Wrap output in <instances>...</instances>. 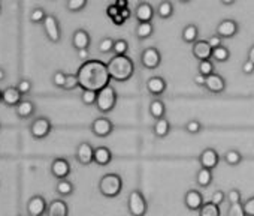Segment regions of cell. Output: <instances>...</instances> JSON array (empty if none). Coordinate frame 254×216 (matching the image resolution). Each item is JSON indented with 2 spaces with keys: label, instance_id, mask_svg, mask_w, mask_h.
<instances>
[{
  "label": "cell",
  "instance_id": "cell-1",
  "mask_svg": "<svg viewBox=\"0 0 254 216\" xmlns=\"http://www.w3.org/2000/svg\"><path fill=\"white\" fill-rule=\"evenodd\" d=\"M79 87L82 90H91V92H100L105 87L109 86L111 75L108 72V66L102 60H88L84 62L78 72H76Z\"/></svg>",
  "mask_w": 254,
  "mask_h": 216
},
{
  "label": "cell",
  "instance_id": "cell-2",
  "mask_svg": "<svg viewBox=\"0 0 254 216\" xmlns=\"http://www.w3.org/2000/svg\"><path fill=\"white\" fill-rule=\"evenodd\" d=\"M111 80L124 83L130 80L135 74V63L129 56H114L106 63Z\"/></svg>",
  "mask_w": 254,
  "mask_h": 216
},
{
  "label": "cell",
  "instance_id": "cell-3",
  "mask_svg": "<svg viewBox=\"0 0 254 216\" xmlns=\"http://www.w3.org/2000/svg\"><path fill=\"white\" fill-rule=\"evenodd\" d=\"M121 191H123V179L115 173L105 174L99 180V192L106 198H115L121 194Z\"/></svg>",
  "mask_w": 254,
  "mask_h": 216
},
{
  "label": "cell",
  "instance_id": "cell-4",
  "mask_svg": "<svg viewBox=\"0 0 254 216\" xmlns=\"http://www.w3.org/2000/svg\"><path fill=\"white\" fill-rule=\"evenodd\" d=\"M127 210L130 216H145L148 212V203L139 189H133L127 197Z\"/></svg>",
  "mask_w": 254,
  "mask_h": 216
},
{
  "label": "cell",
  "instance_id": "cell-5",
  "mask_svg": "<svg viewBox=\"0 0 254 216\" xmlns=\"http://www.w3.org/2000/svg\"><path fill=\"white\" fill-rule=\"evenodd\" d=\"M115 104H117V92L112 86H108L97 93L96 107L102 114L111 113L115 108Z\"/></svg>",
  "mask_w": 254,
  "mask_h": 216
},
{
  "label": "cell",
  "instance_id": "cell-6",
  "mask_svg": "<svg viewBox=\"0 0 254 216\" xmlns=\"http://www.w3.org/2000/svg\"><path fill=\"white\" fill-rule=\"evenodd\" d=\"M53 129V123L48 117H38L35 119L32 123H30V135L35 138V140H44L50 135Z\"/></svg>",
  "mask_w": 254,
  "mask_h": 216
},
{
  "label": "cell",
  "instance_id": "cell-7",
  "mask_svg": "<svg viewBox=\"0 0 254 216\" xmlns=\"http://www.w3.org/2000/svg\"><path fill=\"white\" fill-rule=\"evenodd\" d=\"M44 32H45L47 38L51 42H54V44L60 42V39H62V29H60L59 20L54 15H51V14L47 15V18L44 21Z\"/></svg>",
  "mask_w": 254,
  "mask_h": 216
},
{
  "label": "cell",
  "instance_id": "cell-8",
  "mask_svg": "<svg viewBox=\"0 0 254 216\" xmlns=\"http://www.w3.org/2000/svg\"><path fill=\"white\" fill-rule=\"evenodd\" d=\"M141 63L147 69H156L162 63V54L156 47H148L141 53Z\"/></svg>",
  "mask_w": 254,
  "mask_h": 216
},
{
  "label": "cell",
  "instance_id": "cell-9",
  "mask_svg": "<svg viewBox=\"0 0 254 216\" xmlns=\"http://www.w3.org/2000/svg\"><path fill=\"white\" fill-rule=\"evenodd\" d=\"M26 210L29 216H44L48 210V204L42 195H33L32 198H29Z\"/></svg>",
  "mask_w": 254,
  "mask_h": 216
},
{
  "label": "cell",
  "instance_id": "cell-10",
  "mask_svg": "<svg viewBox=\"0 0 254 216\" xmlns=\"http://www.w3.org/2000/svg\"><path fill=\"white\" fill-rule=\"evenodd\" d=\"M220 162V155L215 149L212 147H206L200 152L199 155V164H200V168H205V170H214Z\"/></svg>",
  "mask_w": 254,
  "mask_h": 216
},
{
  "label": "cell",
  "instance_id": "cell-11",
  "mask_svg": "<svg viewBox=\"0 0 254 216\" xmlns=\"http://www.w3.org/2000/svg\"><path fill=\"white\" fill-rule=\"evenodd\" d=\"M112 131H114V123L108 117H97L91 123V132L99 138L109 137Z\"/></svg>",
  "mask_w": 254,
  "mask_h": 216
},
{
  "label": "cell",
  "instance_id": "cell-12",
  "mask_svg": "<svg viewBox=\"0 0 254 216\" xmlns=\"http://www.w3.org/2000/svg\"><path fill=\"white\" fill-rule=\"evenodd\" d=\"M75 158L81 165H90L94 162V147L87 141L79 143L75 152Z\"/></svg>",
  "mask_w": 254,
  "mask_h": 216
},
{
  "label": "cell",
  "instance_id": "cell-13",
  "mask_svg": "<svg viewBox=\"0 0 254 216\" xmlns=\"http://www.w3.org/2000/svg\"><path fill=\"white\" fill-rule=\"evenodd\" d=\"M50 170H51V174L57 180H63V179H67V176L70 174V164L64 158H56L51 162Z\"/></svg>",
  "mask_w": 254,
  "mask_h": 216
},
{
  "label": "cell",
  "instance_id": "cell-14",
  "mask_svg": "<svg viewBox=\"0 0 254 216\" xmlns=\"http://www.w3.org/2000/svg\"><path fill=\"white\" fill-rule=\"evenodd\" d=\"M217 35L221 38V39H230L233 38L238 32H239V26L235 20H223L218 23L217 29H215Z\"/></svg>",
  "mask_w": 254,
  "mask_h": 216
},
{
  "label": "cell",
  "instance_id": "cell-15",
  "mask_svg": "<svg viewBox=\"0 0 254 216\" xmlns=\"http://www.w3.org/2000/svg\"><path fill=\"white\" fill-rule=\"evenodd\" d=\"M184 204L189 210H193V212L197 210L199 212L202 209V206L205 204L203 195L197 189H189L184 195Z\"/></svg>",
  "mask_w": 254,
  "mask_h": 216
},
{
  "label": "cell",
  "instance_id": "cell-16",
  "mask_svg": "<svg viewBox=\"0 0 254 216\" xmlns=\"http://www.w3.org/2000/svg\"><path fill=\"white\" fill-rule=\"evenodd\" d=\"M91 42L90 33L84 29H78L73 32L72 35V45L76 51H82V50H88Z\"/></svg>",
  "mask_w": 254,
  "mask_h": 216
},
{
  "label": "cell",
  "instance_id": "cell-17",
  "mask_svg": "<svg viewBox=\"0 0 254 216\" xmlns=\"http://www.w3.org/2000/svg\"><path fill=\"white\" fill-rule=\"evenodd\" d=\"M191 53H193V56L199 62H205V60H209L212 57V48L209 47L208 41H197V42H194Z\"/></svg>",
  "mask_w": 254,
  "mask_h": 216
},
{
  "label": "cell",
  "instance_id": "cell-18",
  "mask_svg": "<svg viewBox=\"0 0 254 216\" xmlns=\"http://www.w3.org/2000/svg\"><path fill=\"white\" fill-rule=\"evenodd\" d=\"M205 89L209 90L211 93H223L224 89H226V81H224V78L220 74H215L214 72L212 75L206 77Z\"/></svg>",
  "mask_w": 254,
  "mask_h": 216
},
{
  "label": "cell",
  "instance_id": "cell-19",
  "mask_svg": "<svg viewBox=\"0 0 254 216\" xmlns=\"http://www.w3.org/2000/svg\"><path fill=\"white\" fill-rule=\"evenodd\" d=\"M135 17L139 23H151V20L154 18V8L144 2V3H139L136 6V11H135Z\"/></svg>",
  "mask_w": 254,
  "mask_h": 216
},
{
  "label": "cell",
  "instance_id": "cell-20",
  "mask_svg": "<svg viewBox=\"0 0 254 216\" xmlns=\"http://www.w3.org/2000/svg\"><path fill=\"white\" fill-rule=\"evenodd\" d=\"M147 90L150 92V95L159 98L166 92V81L162 77H151L147 81Z\"/></svg>",
  "mask_w": 254,
  "mask_h": 216
},
{
  "label": "cell",
  "instance_id": "cell-21",
  "mask_svg": "<svg viewBox=\"0 0 254 216\" xmlns=\"http://www.w3.org/2000/svg\"><path fill=\"white\" fill-rule=\"evenodd\" d=\"M36 111V105L29 101V99H23L17 107H15V113L20 119H30Z\"/></svg>",
  "mask_w": 254,
  "mask_h": 216
},
{
  "label": "cell",
  "instance_id": "cell-22",
  "mask_svg": "<svg viewBox=\"0 0 254 216\" xmlns=\"http://www.w3.org/2000/svg\"><path fill=\"white\" fill-rule=\"evenodd\" d=\"M21 93L18 92L17 87H6L3 90V96H2V102L8 107H17L23 99H21Z\"/></svg>",
  "mask_w": 254,
  "mask_h": 216
},
{
  "label": "cell",
  "instance_id": "cell-23",
  "mask_svg": "<svg viewBox=\"0 0 254 216\" xmlns=\"http://www.w3.org/2000/svg\"><path fill=\"white\" fill-rule=\"evenodd\" d=\"M47 215L48 216H67L69 215V207L63 200H53L48 204Z\"/></svg>",
  "mask_w": 254,
  "mask_h": 216
},
{
  "label": "cell",
  "instance_id": "cell-24",
  "mask_svg": "<svg viewBox=\"0 0 254 216\" xmlns=\"http://www.w3.org/2000/svg\"><path fill=\"white\" fill-rule=\"evenodd\" d=\"M148 110H150V114L154 120H160V119H165V114H166V107L163 104L162 99L156 98L151 101L150 107H148Z\"/></svg>",
  "mask_w": 254,
  "mask_h": 216
},
{
  "label": "cell",
  "instance_id": "cell-25",
  "mask_svg": "<svg viewBox=\"0 0 254 216\" xmlns=\"http://www.w3.org/2000/svg\"><path fill=\"white\" fill-rule=\"evenodd\" d=\"M112 161V152L105 147V146H100V147H96L94 149V162L100 167H105L108 165L109 162Z\"/></svg>",
  "mask_w": 254,
  "mask_h": 216
},
{
  "label": "cell",
  "instance_id": "cell-26",
  "mask_svg": "<svg viewBox=\"0 0 254 216\" xmlns=\"http://www.w3.org/2000/svg\"><path fill=\"white\" fill-rule=\"evenodd\" d=\"M197 36H199V29L196 24H187L183 32H181V38L184 42L187 44H194L197 42Z\"/></svg>",
  "mask_w": 254,
  "mask_h": 216
},
{
  "label": "cell",
  "instance_id": "cell-27",
  "mask_svg": "<svg viewBox=\"0 0 254 216\" xmlns=\"http://www.w3.org/2000/svg\"><path fill=\"white\" fill-rule=\"evenodd\" d=\"M153 132L157 138H165L169 132H171V123L168 119H160L156 120L154 126H153Z\"/></svg>",
  "mask_w": 254,
  "mask_h": 216
},
{
  "label": "cell",
  "instance_id": "cell-28",
  "mask_svg": "<svg viewBox=\"0 0 254 216\" xmlns=\"http://www.w3.org/2000/svg\"><path fill=\"white\" fill-rule=\"evenodd\" d=\"M154 33V26L153 23H139L135 29V35L138 39H148Z\"/></svg>",
  "mask_w": 254,
  "mask_h": 216
},
{
  "label": "cell",
  "instance_id": "cell-29",
  "mask_svg": "<svg viewBox=\"0 0 254 216\" xmlns=\"http://www.w3.org/2000/svg\"><path fill=\"white\" fill-rule=\"evenodd\" d=\"M212 171L211 170H205V168H200L197 173H196V183L197 186L200 188H208L211 183H212Z\"/></svg>",
  "mask_w": 254,
  "mask_h": 216
},
{
  "label": "cell",
  "instance_id": "cell-30",
  "mask_svg": "<svg viewBox=\"0 0 254 216\" xmlns=\"http://www.w3.org/2000/svg\"><path fill=\"white\" fill-rule=\"evenodd\" d=\"M73 189H75L73 183H72L70 180H67V179L59 180L57 185H56V192H57L60 197H69V195H72Z\"/></svg>",
  "mask_w": 254,
  "mask_h": 216
},
{
  "label": "cell",
  "instance_id": "cell-31",
  "mask_svg": "<svg viewBox=\"0 0 254 216\" xmlns=\"http://www.w3.org/2000/svg\"><path fill=\"white\" fill-rule=\"evenodd\" d=\"M199 216H221L220 206H215L214 203L206 201V203L202 206V209L199 210Z\"/></svg>",
  "mask_w": 254,
  "mask_h": 216
},
{
  "label": "cell",
  "instance_id": "cell-32",
  "mask_svg": "<svg viewBox=\"0 0 254 216\" xmlns=\"http://www.w3.org/2000/svg\"><path fill=\"white\" fill-rule=\"evenodd\" d=\"M157 15L163 20H168L174 15V5L171 2H160L157 5Z\"/></svg>",
  "mask_w": 254,
  "mask_h": 216
},
{
  "label": "cell",
  "instance_id": "cell-33",
  "mask_svg": "<svg viewBox=\"0 0 254 216\" xmlns=\"http://www.w3.org/2000/svg\"><path fill=\"white\" fill-rule=\"evenodd\" d=\"M223 158H224L226 164L230 165V167H236V165H239V164L242 162V155H241L238 150H235V149L227 150V152L224 153Z\"/></svg>",
  "mask_w": 254,
  "mask_h": 216
},
{
  "label": "cell",
  "instance_id": "cell-34",
  "mask_svg": "<svg viewBox=\"0 0 254 216\" xmlns=\"http://www.w3.org/2000/svg\"><path fill=\"white\" fill-rule=\"evenodd\" d=\"M47 15H48V14L45 12L44 8L36 6V8L32 9V12H30V15H29V20H30V23H33V24H44Z\"/></svg>",
  "mask_w": 254,
  "mask_h": 216
},
{
  "label": "cell",
  "instance_id": "cell-35",
  "mask_svg": "<svg viewBox=\"0 0 254 216\" xmlns=\"http://www.w3.org/2000/svg\"><path fill=\"white\" fill-rule=\"evenodd\" d=\"M229 57H230V51H229V48H227V47H224V45H221V47H218V48L212 50V59H214L215 62H218V63H224V62H227V60H229Z\"/></svg>",
  "mask_w": 254,
  "mask_h": 216
},
{
  "label": "cell",
  "instance_id": "cell-36",
  "mask_svg": "<svg viewBox=\"0 0 254 216\" xmlns=\"http://www.w3.org/2000/svg\"><path fill=\"white\" fill-rule=\"evenodd\" d=\"M114 44H115V39L109 38V36H105L99 41L97 44V50L102 53V54H106V53H111L114 51Z\"/></svg>",
  "mask_w": 254,
  "mask_h": 216
},
{
  "label": "cell",
  "instance_id": "cell-37",
  "mask_svg": "<svg viewBox=\"0 0 254 216\" xmlns=\"http://www.w3.org/2000/svg\"><path fill=\"white\" fill-rule=\"evenodd\" d=\"M127 50H129V42L126 39H115L114 44V56H127Z\"/></svg>",
  "mask_w": 254,
  "mask_h": 216
},
{
  "label": "cell",
  "instance_id": "cell-38",
  "mask_svg": "<svg viewBox=\"0 0 254 216\" xmlns=\"http://www.w3.org/2000/svg\"><path fill=\"white\" fill-rule=\"evenodd\" d=\"M81 101L84 105L90 107V105H96L97 101V92H91V90H82L81 92Z\"/></svg>",
  "mask_w": 254,
  "mask_h": 216
},
{
  "label": "cell",
  "instance_id": "cell-39",
  "mask_svg": "<svg viewBox=\"0 0 254 216\" xmlns=\"http://www.w3.org/2000/svg\"><path fill=\"white\" fill-rule=\"evenodd\" d=\"M66 78H67V74H64L63 71H56L51 77V83H53V86L63 89L66 84Z\"/></svg>",
  "mask_w": 254,
  "mask_h": 216
},
{
  "label": "cell",
  "instance_id": "cell-40",
  "mask_svg": "<svg viewBox=\"0 0 254 216\" xmlns=\"http://www.w3.org/2000/svg\"><path fill=\"white\" fill-rule=\"evenodd\" d=\"M85 6H87V0H69V2L66 3V8L70 12H79Z\"/></svg>",
  "mask_w": 254,
  "mask_h": 216
},
{
  "label": "cell",
  "instance_id": "cell-41",
  "mask_svg": "<svg viewBox=\"0 0 254 216\" xmlns=\"http://www.w3.org/2000/svg\"><path fill=\"white\" fill-rule=\"evenodd\" d=\"M199 74L203 77H209L214 74V63L211 60L199 62Z\"/></svg>",
  "mask_w": 254,
  "mask_h": 216
},
{
  "label": "cell",
  "instance_id": "cell-42",
  "mask_svg": "<svg viewBox=\"0 0 254 216\" xmlns=\"http://www.w3.org/2000/svg\"><path fill=\"white\" fill-rule=\"evenodd\" d=\"M15 87L18 89V92L21 95H29L32 92V89H33V84H32V81L29 78H21Z\"/></svg>",
  "mask_w": 254,
  "mask_h": 216
},
{
  "label": "cell",
  "instance_id": "cell-43",
  "mask_svg": "<svg viewBox=\"0 0 254 216\" xmlns=\"http://www.w3.org/2000/svg\"><path fill=\"white\" fill-rule=\"evenodd\" d=\"M202 123L199 122V120H196V119H193V120H189L187 123H186V131L189 132V134H191V135H196V134H199L200 131H202Z\"/></svg>",
  "mask_w": 254,
  "mask_h": 216
},
{
  "label": "cell",
  "instance_id": "cell-44",
  "mask_svg": "<svg viewBox=\"0 0 254 216\" xmlns=\"http://www.w3.org/2000/svg\"><path fill=\"white\" fill-rule=\"evenodd\" d=\"M227 216H247V213L244 210V203L230 204V207L227 210Z\"/></svg>",
  "mask_w": 254,
  "mask_h": 216
},
{
  "label": "cell",
  "instance_id": "cell-45",
  "mask_svg": "<svg viewBox=\"0 0 254 216\" xmlns=\"http://www.w3.org/2000/svg\"><path fill=\"white\" fill-rule=\"evenodd\" d=\"M76 87H79V81H78V77H76V74H67V78H66V84H64V90H73V89H76Z\"/></svg>",
  "mask_w": 254,
  "mask_h": 216
},
{
  "label": "cell",
  "instance_id": "cell-46",
  "mask_svg": "<svg viewBox=\"0 0 254 216\" xmlns=\"http://www.w3.org/2000/svg\"><path fill=\"white\" fill-rule=\"evenodd\" d=\"M241 197H242V194H241V191L236 189V188L230 189L229 194H227V200H229L230 204H238V203H241Z\"/></svg>",
  "mask_w": 254,
  "mask_h": 216
},
{
  "label": "cell",
  "instance_id": "cell-47",
  "mask_svg": "<svg viewBox=\"0 0 254 216\" xmlns=\"http://www.w3.org/2000/svg\"><path fill=\"white\" fill-rule=\"evenodd\" d=\"M227 198V195L223 192V191H215L214 194H212V197H211V203H214L215 206H220V204H223L224 203V200Z\"/></svg>",
  "mask_w": 254,
  "mask_h": 216
},
{
  "label": "cell",
  "instance_id": "cell-48",
  "mask_svg": "<svg viewBox=\"0 0 254 216\" xmlns=\"http://www.w3.org/2000/svg\"><path fill=\"white\" fill-rule=\"evenodd\" d=\"M244 210H245L247 216H254V197H250L244 203Z\"/></svg>",
  "mask_w": 254,
  "mask_h": 216
},
{
  "label": "cell",
  "instance_id": "cell-49",
  "mask_svg": "<svg viewBox=\"0 0 254 216\" xmlns=\"http://www.w3.org/2000/svg\"><path fill=\"white\" fill-rule=\"evenodd\" d=\"M208 44H209V47H211L212 50H215V48H218V47L223 45V44H221V38H220L218 35L209 36V38H208Z\"/></svg>",
  "mask_w": 254,
  "mask_h": 216
},
{
  "label": "cell",
  "instance_id": "cell-50",
  "mask_svg": "<svg viewBox=\"0 0 254 216\" xmlns=\"http://www.w3.org/2000/svg\"><path fill=\"white\" fill-rule=\"evenodd\" d=\"M241 71H242V74H245V75H251V74H254V65H253L251 62L245 60V62L242 63V66H241Z\"/></svg>",
  "mask_w": 254,
  "mask_h": 216
},
{
  "label": "cell",
  "instance_id": "cell-51",
  "mask_svg": "<svg viewBox=\"0 0 254 216\" xmlns=\"http://www.w3.org/2000/svg\"><path fill=\"white\" fill-rule=\"evenodd\" d=\"M106 15L112 20V18H115L117 15H120V9L115 6V3H112V5H109L108 8H106Z\"/></svg>",
  "mask_w": 254,
  "mask_h": 216
},
{
  "label": "cell",
  "instance_id": "cell-52",
  "mask_svg": "<svg viewBox=\"0 0 254 216\" xmlns=\"http://www.w3.org/2000/svg\"><path fill=\"white\" fill-rule=\"evenodd\" d=\"M205 81H206V77H203V75H200V74H196V75L193 77V83H194L196 86H199V87H205Z\"/></svg>",
  "mask_w": 254,
  "mask_h": 216
},
{
  "label": "cell",
  "instance_id": "cell-53",
  "mask_svg": "<svg viewBox=\"0 0 254 216\" xmlns=\"http://www.w3.org/2000/svg\"><path fill=\"white\" fill-rule=\"evenodd\" d=\"M115 6H117L120 11H123V9H127V8H129V2H127V0H117V2H115Z\"/></svg>",
  "mask_w": 254,
  "mask_h": 216
},
{
  "label": "cell",
  "instance_id": "cell-54",
  "mask_svg": "<svg viewBox=\"0 0 254 216\" xmlns=\"http://www.w3.org/2000/svg\"><path fill=\"white\" fill-rule=\"evenodd\" d=\"M88 56H90L88 50H82V51H78V57H79L81 60H84V62H88Z\"/></svg>",
  "mask_w": 254,
  "mask_h": 216
},
{
  "label": "cell",
  "instance_id": "cell-55",
  "mask_svg": "<svg viewBox=\"0 0 254 216\" xmlns=\"http://www.w3.org/2000/svg\"><path fill=\"white\" fill-rule=\"evenodd\" d=\"M111 21H112V23H114L115 26H123V24L126 23V20H124V18H123L121 15H117V17H115V18H112Z\"/></svg>",
  "mask_w": 254,
  "mask_h": 216
},
{
  "label": "cell",
  "instance_id": "cell-56",
  "mask_svg": "<svg viewBox=\"0 0 254 216\" xmlns=\"http://www.w3.org/2000/svg\"><path fill=\"white\" fill-rule=\"evenodd\" d=\"M120 15L124 18V20H129L130 17H132V12H130V9L127 8V9H123V11H120Z\"/></svg>",
  "mask_w": 254,
  "mask_h": 216
},
{
  "label": "cell",
  "instance_id": "cell-57",
  "mask_svg": "<svg viewBox=\"0 0 254 216\" xmlns=\"http://www.w3.org/2000/svg\"><path fill=\"white\" fill-rule=\"evenodd\" d=\"M247 60L251 62V63L254 65V45L250 47V50H248V59H247Z\"/></svg>",
  "mask_w": 254,
  "mask_h": 216
},
{
  "label": "cell",
  "instance_id": "cell-58",
  "mask_svg": "<svg viewBox=\"0 0 254 216\" xmlns=\"http://www.w3.org/2000/svg\"><path fill=\"white\" fill-rule=\"evenodd\" d=\"M5 78H6V72H5V69H3V68H0V83H2Z\"/></svg>",
  "mask_w": 254,
  "mask_h": 216
},
{
  "label": "cell",
  "instance_id": "cell-59",
  "mask_svg": "<svg viewBox=\"0 0 254 216\" xmlns=\"http://www.w3.org/2000/svg\"><path fill=\"white\" fill-rule=\"evenodd\" d=\"M223 5H233V0H221Z\"/></svg>",
  "mask_w": 254,
  "mask_h": 216
},
{
  "label": "cell",
  "instance_id": "cell-60",
  "mask_svg": "<svg viewBox=\"0 0 254 216\" xmlns=\"http://www.w3.org/2000/svg\"><path fill=\"white\" fill-rule=\"evenodd\" d=\"M2 96H3V90H0V102H2Z\"/></svg>",
  "mask_w": 254,
  "mask_h": 216
},
{
  "label": "cell",
  "instance_id": "cell-61",
  "mask_svg": "<svg viewBox=\"0 0 254 216\" xmlns=\"http://www.w3.org/2000/svg\"><path fill=\"white\" fill-rule=\"evenodd\" d=\"M0 11H2V6H0Z\"/></svg>",
  "mask_w": 254,
  "mask_h": 216
}]
</instances>
